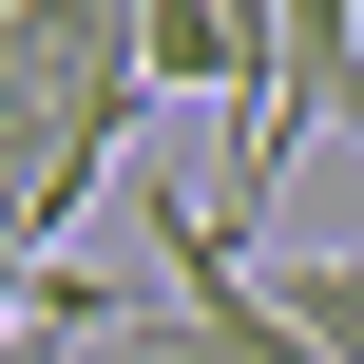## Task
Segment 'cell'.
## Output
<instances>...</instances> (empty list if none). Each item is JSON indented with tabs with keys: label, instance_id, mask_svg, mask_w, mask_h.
<instances>
[{
	"label": "cell",
	"instance_id": "277c9868",
	"mask_svg": "<svg viewBox=\"0 0 364 364\" xmlns=\"http://www.w3.org/2000/svg\"><path fill=\"white\" fill-rule=\"evenodd\" d=\"M134 77L154 96H250L269 77V19L250 0H134Z\"/></svg>",
	"mask_w": 364,
	"mask_h": 364
},
{
	"label": "cell",
	"instance_id": "6da1fadb",
	"mask_svg": "<svg viewBox=\"0 0 364 364\" xmlns=\"http://www.w3.org/2000/svg\"><path fill=\"white\" fill-rule=\"evenodd\" d=\"M134 115H154V77H134L115 0H0V269L19 288H58L38 250L134 173Z\"/></svg>",
	"mask_w": 364,
	"mask_h": 364
},
{
	"label": "cell",
	"instance_id": "5b68a950",
	"mask_svg": "<svg viewBox=\"0 0 364 364\" xmlns=\"http://www.w3.org/2000/svg\"><path fill=\"white\" fill-rule=\"evenodd\" d=\"M269 307H288L326 364H364V250H269Z\"/></svg>",
	"mask_w": 364,
	"mask_h": 364
},
{
	"label": "cell",
	"instance_id": "8992f818",
	"mask_svg": "<svg viewBox=\"0 0 364 364\" xmlns=\"http://www.w3.org/2000/svg\"><path fill=\"white\" fill-rule=\"evenodd\" d=\"M0 364H58V346H38V326H19V346H0Z\"/></svg>",
	"mask_w": 364,
	"mask_h": 364
},
{
	"label": "cell",
	"instance_id": "3957f363",
	"mask_svg": "<svg viewBox=\"0 0 364 364\" xmlns=\"http://www.w3.org/2000/svg\"><path fill=\"white\" fill-rule=\"evenodd\" d=\"M307 134H346V154H364V19H346V0H288V19H269V77L230 96V192H211V211L269 230V192H288Z\"/></svg>",
	"mask_w": 364,
	"mask_h": 364
},
{
	"label": "cell",
	"instance_id": "7a4b0ae2",
	"mask_svg": "<svg viewBox=\"0 0 364 364\" xmlns=\"http://www.w3.org/2000/svg\"><path fill=\"white\" fill-rule=\"evenodd\" d=\"M134 230H154V307H115V346L134 364H326L288 307H269V269H250V230L230 211H192V192H134Z\"/></svg>",
	"mask_w": 364,
	"mask_h": 364
}]
</instances>
